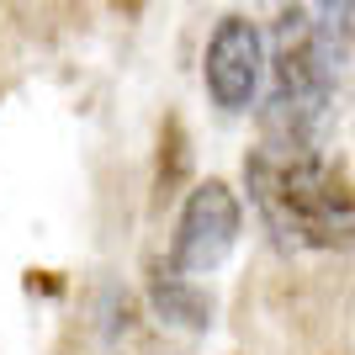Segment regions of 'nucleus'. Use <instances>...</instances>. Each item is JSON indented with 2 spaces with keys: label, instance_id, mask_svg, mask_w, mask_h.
I'll return each instance as SVG.
<instances>
[{
  "label": "nucleus",
  "instance_id": "nucleus-5",
  "mask_svg": "<svg viewBox=\"0 0 355 355\" xmlns=\"http://www.w3.org/2000/svg\"><path fill=\"white\" fill-rule=\"evenodd\" d=\"M144 292H148V308H154V318H159V324L186 329V334H207V329H212V313H218L212 292L196 282V276L175 270L170 260H148Z\"/></svg>",
  "mask_w": 355,
  "mask_h": 355
},
{
  "label": "nucleus",
  "instance_id": "nucleus-4",
  "mask_svg": "<svg viewBox=\"0 0 355 355\" xmlns=\"http://www.w3.org/2000/svg\"><path fill=\"white\" fill-rule=\"evenodd\" d=\"M270 69L266 37L250 16H218V27L207 37V53H202V85H207V101L218 106L223 117H239L250 112L254 96H260V80Z\"/></svg>",
  "mask_w": 355,
  "mask_h": 355
},
{
  "label": "nucleus",
  "instance_id": "nucleus-1",
  "mask_svg": "<svg viewBox=\"0 0 355 355\" xmlns=\"http://www.w3.org/2000/svg\"><path fill=\"white\" fill-rule=\"evenodd\" d=\"M355 37V6H282L270 27V90L260 106V148L318 154L334 112V69Z\"/></svg>",
  "mask_w": 355,
  "mask_h": 355
},
{
  "label": "nucleus",
  "instance_id": "nucleus-2",
  "mask_svg": "<svg viewBox=\"0 0 355 355\" xmlns=\"http://www.w3.org/2000/svg\"><path fill=\"white\" fill-rule=\"evenodd\" d=\"M244 186L286 250H355V180L324 154H244Z\"/></svg>",
  "mask_w": 355,
  "mask_h": 355
},
{
  "label": "nucleus",
  "instance_id": "nucleus-3",
  "mask_svg": "<svg viewBox=\"0 0 355 355\" xmlns=\"http://www.w3.org/2000/svg\"><path fill=\"white\" fill-rule=\"evenodd\" d=\"M239 234H244L239 191L228 180H202V186H191L186 202H180L164 260L175 270H186V276H212V270L239 250Z\"/></svg>",
  "mask_w": 355,
  "mask_h": 355
}]
</instances>
